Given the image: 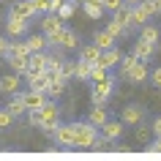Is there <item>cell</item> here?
<instances>
[{
  "label": "cell",
  "mask_w": 161,
  "mask_h": 161,
  "mask_svg": "<svg viewBox=\"0 0 161 161\" xmlns=\"http://www.w3.org/2000/svg\"><path fill=\"white\" fill-rule=\"evenodd\" d=\"M63 93H66V82H49V90H47L49 98H60Z\"/></svg>",
  "instance_id": "cell-32"
},
{
  "label": "cell",
  "mask_w": 161,
  "mask_h": 161,
  "mask_svg": "<svg viewBox=\"0 0 161 161\" xmlns=\"http://www.w3.org/2000/svg\"><path fill=\"white\" fill-rule=\"evenodd\" d=\"M145 150H147V153H161V136H156V142H150Z\"/></svg>",
  "instance_id": "cell-41"
},
{
  "label": "cell",
  "mask_w": 161,
  "mask_h": 161,
  "mask_svg": "<svg viewBox=\"0 0 161 161\" xmlns=\"http://www.w3.org/2000/svg\"><path fill=\"white\" fill-rule=\"evenodd\" d=\"M27 47H30V52H47V44H49V38L44 33H33L30 38H25Z\"/></svg>",
  "instance_id": "cell-24"
},
{
  "label": "cell",
  "mask_w": 161,
  "mask_h": 161,
  "mask_svg": "<svg viewBox=\"0 0 161 161\" xmlns=\"http://www.w3.org/2000/svg\"><path fill=\"white\" fill-rule=\"evenodd\" d=\"M101 136H98V126H93L90 120L87 123H76V142L74 147H93Z\"/></svg>",
  "instance_id": "cell-1"
},
{
  "label": "cell",
  "mask_w": 161,
  "mask_h": 161,
  "mask_svg": "<svg viewBox=\"0 0 161 161\" xmlns=\"http://www.w3.org/2000/svg\"><path fill=\"white\" fill-rule=\"evenodd\" d=\"M123 3H126V0H104V8L107 11H118Z\"/></svg>",
  "instance_id": "cell-40"
},
{
  "label": "cell",
  "mask_w": 161,
  "mask_h": 161,
  "mask_svg": "<svg viewBox=\"0 0 161 161\" xmlns=\"http://www.w3.org/2000/svg\"><path fill=\"white\" fill-rule=\"evenodd\" d=\"M150 82L156 87H161V68H156V71H150Z\"/></svg>",
  "instance_id": "cell-42"
},
{
  "label": "cell",
  "mask_w": 161,
  "mask_h": 161,
  "mask_svg": "<svg viewBox=\"0 0 161 161\" xmlns=\"http://www.w3.org/2000/svg\"><path fill=\"white\" fill-rule=\"evenodd\" d=\"M38 11H36V6H33V0H14L11 3V11H8V17H17V19H30L36 17Z\"/></svg>",
  "instance_id": "cell-6"
},
{
  "label": "cell",
  "mask_w": 161,
  "mask_h": 161,
  "mask_svg": "<svg viewBox=\"0 0 161 161\" xmlns=\"http://www.w3.org/2000/svg\"><path fill=\"white\" fill-rule=\"evenodd\" d=\"M87 120H90V123H93V126H104V123H107V120H109V112L104 109L101 104H96L93 109H90V115H87Z\"/></svg>",
  "instance_id": "cell-25"
},
{
  "label": "cell",
  "mask_w": 161,
  "mask_h": 161,
  "mask_svg": "<svg viewBox=\"0 0 161 161\" xmlns=\"http://www.w3.org/2000/svg\"><path fill=\"white\" fill-rule=\"evenodd\" d=\"M8 47H11V41L6 38V36H0V60L8 58Z\"/></svg>",
  "instance_id": "cell-39"
},
{
  "label": "cell",
  "mask_w": 161,
  "mask_h": 161,
  "mask_svg": "<svg viewBox=\"0 0 161 161\" xmlns=\"http://www.w3.org/2000/svg\"><path fill=\"white\" fill-rule=\"evenodd\" d=\"M153 134H156V136H161V118H156V120H153Z\"/></svg>",
  "instance_id": "cell-43"
},
{
  "label": "cell",
  "mask_w": 161,
  "mask_h": 161,
  "mask_svg": "<svg viewBox=\"0 0 161 161\" xmlns=\"http://www.w3.org/2000/svg\"><path fill=\"white\" fill-rule=\"evenodd\" d=\"M123 128H126L123 120H107V123L101 126V136H104V139H109V142H115V139L123 136Z\"/></svg>",
  "instance_id": "cell-13"
},
{
  "label": "cell",
  "mask_w": 161,
  "mask_h": 161,
  "mask_svg": "<svg viewBox=\"0 0 161 161\" xmlns=\"http://www.w3.org/2000/svg\"><path fill=\"white\" fill-rule=\"evenodd\" d=\"M139 38H142V41H150V44H158V27L156 25H142Z\"/></svg>",
  "instance_id": "cell-28"
},
{
  "label": "cell",
  "mask_w": 161,
  "mask_h": 161,
  "mask_svg": "<svg viewBox=\"0 0 161 161\" xmlns=\"http://www.w3.org/2000/svg\"><path fill=\"white\" fill-rule=\"evenodd\" d=\"M112 90H115V79H112V76L101 79V82H93V90H90V96H93V104H104V101L112 96Z\"/></svg>",
  "instance_id": "cell-5"
},
{
  "label": "cell",
  "mask_w": 161,
  "mask_h": 161,
  "mask_svg": "<svg viewBox=\"0 0 161 161\" xmlns=\"http://www.w3.org/2000/svg\"><path fill=\"white\" fill-rule=\"evenodd\" d=\"M136 63H139V58H136L134 52H131V55H123V60H120V76H126Z\"/></svg>",
  "instance_id": "cell-29"
},
{
  "label": "cell",
  "mask_w": 161,
  "mask_h": 161,
  "mask_svg": "<svg viewBox=\"0 0 161 161\" xmlns=\"http://www.w3.org/2000/svg\"><path fill=\"white\" fill-rule=\"evenodd\" d=\"M41 112H44V126H41V131H55V128L60 126V118H63V115H60V107L58 104H52V101H47L41 107Z\"/></svg>",
  "instance_id": "cell-3"
},
{
  "label": "cell",
  "mask_w": 161,
  "mask_h": 161,
  "mask_svg": "<svg viewBox=\"0 0 161 161\" xmlns=\"http://www.w3.org/2000/svg\"><path fill=\"white\" fill-rule=\"evenodd\" d=\"M131 52H134V55H136L139 60H150V58H153V52H156V44L136 38V44H134V49H131Z\"/></svg>",
  "instance_id": "cell-19"
},
{
  "label": "cell",
  "mask_w": 161,
  "mask_h": 161,
  "mask_svg": "<svg viewBox=\"0 0 161 161\" xmlns=\"http://www.w3.org/2000/svg\"><path fill=\"white\" fill-rule=\"evenodd\" d=\"M14 120H17V118H14V115H11L8 109H0V128H8L11 123H14Z\"/></svg>",
  "instance_id": "cell-35"
},
{
  "label": "cell",
  "mask_w": 161,
  "mask_h": 161,
  "mask_svg": "<svg viewBox=\"0 0 161 161\" xmlns=\"http://www.w3.org/2000/svg\"><path fill=\"white\" fill-rule=\"evenodd\" d=\"M136 3H142V0H126V6H136Z\"/></svg>",
  "instance_id": "cell-44"
},
{
  "label": "cell",
  "mask_w": 161,
  "mask_h": 161,
  "mask_svg": "<svg viewBox=\"0 0 161 161\" xmlns=\"http://www.w3.org/2000/svg\"><path fill=\"white\" fill-rule=\"evenodd\" d=\"M120 120L126 123V126H139L145 120V109L139 107V104H128L126 109L120 112Z\"/></svg>",
  "instance_id": "cell-9"
},
{
  "label": "cell",
  "mask_w": 161,
  "mask_h": 161,
  "mask_svg": "<svg viewBox=\"0 0 161 161\" xmlns=\"http://www.w3.org/2000/svg\"><path fill=\"white\" fill-rule=\"evenodd\" d=\"M6 63L11 66L14 74H27V58H22V55H8Z\"/></svg>",
  "instance_id": "cell-26"
},
{
  "label": "cell",
  "mask_w": 161,
  "mask_h": 161,
  "mask_svg": "<svg viewBox=\"0 0 161 161\" xmlns=\"http://www.w3.org/2000/svg\"><path fill=\"white\" fill-rule=\"evenodd\" d=\"M82 11H85V17H87V19H101L107 8H104L101 3H93V0H82Z\"/></svg>",
  "instance_id": "cell-22"
},
{
  "label": "cell",
  "mask_w": 161,
  "mask_h": 161,
  "mask_svg": "<svg viewBox=\"0 0 161 161\" xmlns=\"http://www.w3.org/2000/svg\"><path fill=\"white\" fill-rule=\"evenodd\" d=\"M27 30H30V22H27V19H17V17L6 19V36H11V38H19V36H25Z\"/></svg>",
  "instance_id": "cell-12"
},
{
  "label": "cell",
  "mask_w": 161,
  "mask_h": 161,
  "mask_svg": "<svg viewBox=\"0 0 161 161\" xmlns=\"http://www.w3.org/2000/svg\"><path fill=\"white\" fill-rule=\"evenodd\" d=\"M6 109H8L11 115H14V118H19V115H25V112H27L25 96H22V93H14V96L8 98V104H6Z\"/></svg>",
  "instance_id": "cell-17"
},
{
  "label": "cell",
  "mask_w": 161,
  "mask_h": 161,
  "mask_svg": "<svg viewBox=\"0 0 161 161\" xmlns=\"http://www.w3.org/2000/svg\"><path fill=\"white\" fill-rule=\"evenodd\" d=\"M60 30H63V19H60L58 14H47V17L41 19V33L47 36V38H55Z\"/></svg>",
  "instance_id": "cell-10"
},
{
  "label": "cell",
  "mask_w": 161,
  "mask_h": 161,
  "mask_svg": "<svg viewBox=\"0 0 161 161\" xmlns=\"http://www.w3.org/2000/svg\"><path fill=\"white\" fill-rule=\"evenodd\" d=\"M107 30H109V33L115 36V38H120L123 33H128V27H123V25H120V22H118L115 17H109V22H107Z\"/></svg>",
  "instance_id": "cell-31"
},
{
  "label": "cell",
  "mask_w": 161,
  "mask_h": 161,
  "mask_svg": "<svg viewBox=\"0 0 161 161\" xmlns=\"http://www.w3.org/2000/svg\"><path fill=\"white\" fill-rule=\"evenodd\" d=\"M158 11H156V3L153 0H142V3H136L134 6V25H147L150 22V17H156Z\"/></svg>",
  "instance_id": "cell-4"
},
{
  "label": "cell",
  "mask_w": 161,
  "mask_h": 161,
  "mask_svg": "<svg viewBox=\"0 0 161 161\" xmlns=\"http://www.w3.org/2000/svg\"><path fill=\"white\" fill-rule=\"evenodd\" d=\"M33 6L38 14H49V6H52V0H33Z\"/></svg>",
  "instance_id": "cell-38"
},
{
  "label": "cell",
  "mask_w": 161,
  "mask_h": 161,
  "mask_svg": "<svg viewBox=\"0 0 161 161\" xmlns=\"http://www.w3.org/2000/svg\"><path fill=\"white\" fill-rule=\"evenodd\" d=\"M52 139L58 147H74L76 142V123H60L55 131H52Z\"/></svg>",
  "instance_id": "cell-2"
},
{
  "label": "cell",
  "mask_w": 161,
  "mask_h": 161,
  "mask_svg": "<svg viewBox=\"0 0 161 161\" xmlns=\"http://www.w3.org/2000/svg\"><path fill=\"white\" fill-rule=\"evenodd\" d=\"M49 44H55V47H60V49H76L79 47V38H76L74 30H68V27H63L55 38H49Z\"/></svg>",
  "instance_id": "cell-8"
},
{
  "label": "cell",
  "mask_w": 161,
  "mask_h": 161,
  "mask_svg": "<svg viewBox=\"0 0 161 161\" xmlns=\"http://www.w3.org/2000/svg\"><path fill=\"white\" fill-rule=\"evenodd\" d=\"M153 3H156V11L161 14V0H153Z\"/></svg>",
  "instance_id": "cell-45"
},
{
  "label": "cell",
  "mask_w": 161,
  "mask_h": 161,
  "mask_svg": "<svg viewBox=\"0 0 161 161\" xmlns=\"http://www.w3.org/2000/svg\"><path fill=\"white\" fill-rule=\"evenodd\" d=\"M74 11H76V3H74V0H66V3H63V6L58 8V17L63 19V22H66V19H71V17H74Z\"/></svg>",
  "instance_id": "cell-30"
},
{
  "label": "cell",
  "mask_w": 161,
  "mask_h": 161,
  "mask_svg": "<svg viewBox=\"0 0 161 161\" xmlns=\"http://www.w3.org/2000/svg\"><path fill=\"white\" fill-rule=\"evenodd\" d=\"M93 44H96L101 52H104V49H112V47H115V36H112L107 27H104V30H96V33H93Z\"/></svg>",
  "instance_id": "cell-18"
},
{
  "label": "cell",
  "mask_w": 161,
  "mask_h": 161,
  "mask_svg": "<svg viewBox=\"0 0 161 161\" xmlns=\"http://www.w3.org/2000/svg\"><path fill=\"white\" fill-rule=\"evenodd\" d=\"M93 3H101V6H104V0H93Z\"/></svg>",
  "instance_id": "cell-46"
},
{
  "label": "cell",
  "mask_w": 161,
  "mask_h": 161,
  "mask_svg": "<svg viewBox=\"0 0 161 161\" xmlns=\"http://www.w3.org/2000/svg\"><path fill=\"white\" fill-rule=\"evenodd\" d=\"M27 82H30V90H38V93L49 90V76L47 74H27Z\"/></svg>",
  "instance_id": "cell-21"
},
{
  "label": "cell",
  "mask_w": 161,
  "mask_h": 161,
  "mask_svg": "<svg viewBox=\"0 0 161 161\" xmlns=\"http://www.w3.org/2000/svg\"><path fill=\"white\" fill-rule=\"evenodd\" d=\"M63 74H66V79L76 76V63L74 60H63Z\"/></svg>",
  "instance_id": "cell-36"
},
{
  "label": "cell",
  "mask_w": 161,
  "mask_h": 161,
  "mask_svg": "<svg viewBox=\"0 0 161 161\" xmlns=\"http://www.w3.org/2000/svg\"><path fill=\"white\" fill-rule=\"evenodd\" d=\"M109 76V71L104 66H98V63H93V74H90V82H101V79H107Z\"/></svg>",
  "instance_id": "cell-33"
},
{
  "label": "cell",
  "mask_w": 161,
  "mask_h": 161,
  "mask_svg": "<svg viewBox=\"0 0 161 161\" xmlns=\"http://www.w3.org/2000/svg\"><path fill=\"white\" fill-rule=\"evenodd\" d=\"M120 60H123V55H120V52L112 47V49H104V52H101V60H98V66H104L107 71H112L115 66H120Z\"/></svg>",
  "instance_id": "cell-16"
},
{
  "label": "cell",
  "mask_w": 161,
  "mask_h": 161,
  "mask_svg": "<svg viewBox=\"0 0 161 161\" xmlns=\"http://www.w3.org/2000/svg\"><path fill=\"white\" fill-rule=\"evenodd\" d=\"M150 79V71H147V60H139L131 71L126 74V82H131V85H142V82H147Z\"/></svg>",
  "instance_id": "cell-11"
},
{
  "label": "cell",
  "mask_w": 161,
  "mask_h": 161,
  "mask_svg": "<svg viewBox=\"0 0 161 161\" xmlns=\"http://www.w3.org/2000/svg\"><path fill=\"white\" fill-rule=\"evenodd\" d=\"M27 120H30V126H38V128H41L44 126V112L41 109H30V112H27Z\"/></svg>",
  "instance_id": "cell-34"
},
{
  "label": "cell",
  "mask_w": 161,
  "mask_h": 161,
  "mask_svg": "<svg viewBox=\"0 0 161 161\" xmlns=\"http://www.w3.org/2000/svg\"><path fill=\"white\" fill-rule=\"evenodd\" d=\"M79 60H85V63H98L101 60V49L96 47V44H87L79 49Z\"/></svg>",
  "instance_id": "cell-23"
},
{
  "label": "cell",
  "mask_w": 161,
  "mask_h": 161,
  "mask_svg": "<svg viewBox=\"0 0 161 161\" xmlns=\"http://www.w3.org/2000/svg\"><path fill=\"white\" fill-rule=\"evenodd\" d=\"M150 131H153V128H136V142L147 147V139H150Z\"/></svg>",
  "instance_id": "cell-37"
},
{
  "label": "cell",
  "mask_w": 161,
  "mask_h": 161,
  "mask_svg": "<svg viewBox=\"0 0 161 161\" xmlns=\"http://www.w3.org/2000/svg\"><path fill=\"white\" fill-rule=\"evenodd\" d=\"M22 96H25L27 112H30V109H41L44 104L49 101V96H47V93H38V90H27V93H22Z\"/></svg>",
  "instance_id": "cell-15"
},
{
  "label": "cell",
  "mask_w": 161,
  "mask_h": 161,
  "mask_svg": "<svg viewBox=\"0 0 161 161\" xmlns=\"http://www.w3.org/2000/svg\"><path fill=\"white\" fill-rule=\"evenodd\" d=\"M19 76L22 74H6V76H0V93H6V96H14L19 93Z\"/></svg>",
  "instance_id": "cell-14"
},
{
  "label": "cell",
  "mask_w": 161,
  "mask_h": 161,
  "mask_svg": "<svg viewBox=\"0 0 161 161\" xmlns=\"http://www.w3.org/2000/svg\"><path fill=\"white\" fill-rule=\"evenodd\" d=\"M47 68H49V55L47 52H33L27 58V74H47Z\"/></svg>",
  "instance_id": "cell-7"
},
{
  "label": "cell",
  "mask_w": 161,
  "mask_h": 161,
  "mask_svg": "<svg viewBox=\"0 0 161 161\" xmlns=\"http://www.w3.org/2000/svg\"><path fill=\"white\" fill-rule=\"evenodd\" d=\"M90 74H93V63L76 60V79H82V82H90Z\"/></svg>",
  "instance_id": "cell-27"
},
{
  "label": "cell",
  "mask_w": 161,
  "mask_h": 161,
  "mask_svg": "<svg viewBox=\"0 0 161 161\" xmlns=\"http://www.w3.org/2000/svg\"><path fill=\"white\" fill-rule=\"evenodd\" d=\"M115 19H118L123 27H134V6H126V3H123V6L115 11Z\"/></svg>",
  "instance_id": "cell-20"
}]
</instances>
